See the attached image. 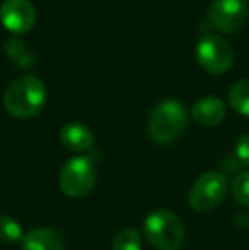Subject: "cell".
Wrapping results in <instances>:
<instances>
[{
  "mask_svg": "<svg viewBox=\"0 0 249 250\" xmlns=\"http://www.w3.org/2000/svg\"><path fill=\"white\" fill-rule=\"evenodd\" d=\"M196 58L203 70L213 75H220L234 65L232 46L217 34H205L196 44Z\"/></svg>",
  "mask_w": 249,
  "mask_h": 250,
  "instance_id": "6",
  "label": "cell"
},
{
  "mask_svg": "<svg viewBox=\"0 0 249 250\" xmlns=\"http://www.w3.org/2000/svg\"><path fill=\"white\" fill-rule=\"evenodd\" d=\"M111 250H142V237L135 228H125L113 237Z\"/></svg>",
  "mask_w": 249,
  "mask_h": 250,
  "instance_id": "13",
  "label": "cell"
},
{
  "mask_svg": "<svg viewBox=\"0 0 249 250\" xmlns=\"http://www.w3.org/2000/svg\"><path fill=\"white\" fill-rule=\"evenodd\" d=\"M147 240L157 250H180L186 238L181 218L169 209H156L145 218L143 223Z\"/></svg>",
  "mask_w": 249,
  "mask_h": 250,
  "instance_id": "3",
  "label": "cell"
},
{
  "mask_svg": "<svg viewBox=\"0 0 249 250\" xmlns=\"http://www.w3.org/2000/svg\"><path fill=\"white\" fill-rule=\"evenodd\" d=\"M188 125V112L180 101L167 99L154 107L147 121L150 138L159 145H167L178 140Z\"/></svg>",
  "mask_w": 249,
  "mask_h": 250,
  "instance_id": "2",
  "label": "cell"
},
{
  "mask_svg": "<svg viewBox=\"0 0 249 250\" xmlns=\"http://www.w3.org/2000/svg\"><path fill=\"white\" fill-rule=\"evenodd\" d=\"M21 249L23 250H63L65 249V240L62 233L53 228H34L29 230L21 240Z\"/></svg>",
  "mask_w": 249,
  "mask_h": 250,
  "instance_id": "9",
  "label": "cell"
},
{
  "mask_svg": "<svg viewBox=\"0 0 249 250\" xmlns=\"http://www.w3.org/2000/svg\"><path fill=\"white\" fill-rule=\"evenodd\" d=\"M208 21L220 33H236L248 21L246 0H212L208 7Z\"/></svg>",
  "mask_w": 249,
  "mask_h": 250,
  "instance_id": "7",
  "label": "cell"
},
{
  "mask_svg": "<svg viewBox=\"0 0 249 250\" xmlns=\"http://www.w3.org/2000/svg\"><path fill=\"white\" fill-rule=\"evenodd\" d=\"M191 118L202 126H217L226 118V105L219 97H203L191 107Z\"/></svg>",
  "mask_w": 249,
  "mask_h": 250,
  "instance_id": "10",
  "label": "cell"
},
{
  "mask_svg": "<svg viewBox=\"0 0 249 250\" xmlns=\"http://www.w3.org/2000/svg\"><path fill=\"white\" fill-rule=\"evenodd\" d=\"M227 194V179L220 172H205L200 175L189 191V206L200 213L215 209Z\"/></svg>",
  "mask_w": 249,
  "mask_h": 250,
  "instance_id": "5",
  "label": "cell"
},
{
  "mask_svg": "<svg viewBox=\"0 0 249 250\" xmlns=\"http://www.w3.org/2000/svg\"><path fill=\"white\" fill-rule=\"evenodd\" d=\"M24 237L19 221L10 216H0V242L2 244H17Z\"/></svg>",
  "mask_w": 249,
  "mask_h": 250,
  "instance_id": "14",
  "label": "cell"
},
{
  "mask_svg": "<svg viewBox=\"0 0 249 250\" xmlns=\"http://www.w3.org/2000/svg\"><path fill=\"white\" fill-rule=\"evenodd\" d=\"M248 2H249V0H248Z\"/></svg>",
  "mask_w": 249,
  "mask_h": 250,
  "instance_id": "17",
  "label": "cell"
},
{
  "mask_svg": "<svg viewBox=\"0 0 249 250\" xmlns=\"http://www.w3.org/2000/svg\"><path fill=\"white\" fill-rule=\"evenodd\" d=\"M46 104V87L34 75L16 79L3 92V105L14 118L29 119L38 116Z\"/></svg>",
  "mask_w": 249,
  "mask_h": 250,
  "instance_id": "1",
  "label": "cell"
},
{
  "mask_svg": "<svg viewBox=\"0 0 249 250\" xmlns=\"http://www.w3.org/2000/svg\"><path fill=\"white\" fill-rule=\"evenodd\" d=\"M62 145L70 151H87L94 146V133L80 123H68L60 129Z\"/></svg>",
  "mask_w": 249,
  "mask_h": 250,
  "instance_id": "11",
  "label": "cell"
},
{
  "mask_svg": "<svg viewBox=\"0 0 249 250\" xmlns=\"http://www.w3.org/2000/svg\"><path fill=\"white\" fill-rule=\"evenodd\" d=\"M0 21L5 29L14 34L29 33L36 22V10L29 0H3Z\"/></svg>",
  "mask_w": 249,
  "mask_h": 250,
  "instance_id": "8",
  "label": "cell"
},
{
  "mask_svg": "<svg viewBox=\"0 0 249 250\" xmlns=\"http://www.w3.org/2000/svg\"><path fill=\"white\" fill-rule=\"evenodd\" d=\"M236 155L241 164L249 167V135H244L239 138L236 145Z\"/></svg>",
  "mask_w": 249,
  "mask_h": 250,
  "instance_id": "16",
  "label": "cell"
},
{
  "mask_svg": "<svg viewBox=\"0 0 249 250\" xmlns=\"http://www.w3.org/2000/svg\"><path fill=\"white\" fill-rule=\"evenodd\" d=\"M232 196L236 203H239L244 208H249V170L241 172L232 181Z\"/></svg>",
  "mask_w": 249,
  "mask_h": 250,
  "instance_id": "15",
  "label": "cell"
},
{
  "mask_svg": "<svg viewBox=\"0 0 249 250\" xmlns=\"http://www.w3.org/2000/svg\"><path fill=\"white\" fill-rule=\"evenodd\" d=\"M96 165L89 157H75L63 164L58 182L63 194L68 198H84L96 184Z\"/></svg>",
  "mask_w": 249,
  "mask_h": 250,
  "instance_id": "4",
  "label": "cell"
},
{
  "mask_svg": "<svg viewBox=\"0 0 249 250\" xmlns=\"http://www.w3.org/2000/svg\"><path fill=\"white\" fill-rule=\"evenodd\" d=\"M229 102L234 111L249 118V79L239 80L230 87Z\"/></svg>",
  "mask_w": 249,
  "mask_h": 250,
  "instance_id": "12",
  "label": "cell"
}]
</instances>
